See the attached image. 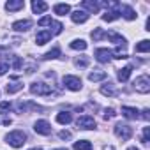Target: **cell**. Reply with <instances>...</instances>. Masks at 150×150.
Returning <instances> with one entry per match:
<instances>
[{
  "instance_id": "1",
  "label": "cell",
  "mask_w": 150,
  "mask_h": 150,
  "mask_svg": "<svg viewBox=\"0 0 150 150\" xmlns=\"http://www.w3.org/2000/svg\"><path fill=\"white\" fill-rule=\"evenodd\" d=\"M6 139H7V145H11L13 148H20L27 141V134L23 131H13L6 136Z\"/></svg>"
},
{
  "instance_id": "2",
  "label": "cell",
  "mask_w": 150,
  "mask_h": 150,
  "mask_svg": "<svg viewBox=\"0 0 150 150\" xmlns=\"http://www.w3.org/2000/svg\"><path fill=\"white\" fill-rule=\"evenodd\" d=\"M134 88H136V92H139V94H148V92H150V78L146 76V74L138 76L136 81H134Z\"/></svg>"
},
{
  "instance_id": "3",
  "label": "cell",
  "mask_w": 150,
  "mask_h": 150,
  "mask_svg": "<svg viewBox=\"0 0 150 150\" xmlns=\"http://www.w3.org/2000/svg\"><path fill=\"white\" fill-rule=\"evenodd\" d=\"M115 134L122 139V141H127L131 136H132V127L131 125H127V124H117L115 125Z\"/></svg>"
},
{
  "instance_id": "4",
  "label": "cell",
  "mask_w": 150,
  "mask_h": 150,
  "mask_svg": "<svg viewBox=\"0 0 150 150\" xmlns=\"http://www.w3.org/2000/svg\"><path fill=\"white\" fill-rule=\"evenodd\" d=\"M64 85L72 90V92H78L81 90V80L78 76H71V74H67V76H64Z\"/></svg>"
},
{
  "instance_id": "5",
  "label": "cell",
  "mask_w": 150,
  "mask_h": 150,
  "mask_svg": "<svg viewBox=\"0 0 150 150\" xmlns=\"http://www.w3.org/2000/svg\"><path fill=\"white\" fill-rule=\"evenodd\" d=\"M30 92L35 94V96H50L51 94V87L46 85V83H42V81H39V83L35 81V83L30 85Z\"/></svg>"
},
{
  "instance_id": "6",
  "label": "cell",
  "mask_w": 150,
  "mask_h": 150,
  "mask_svg": "<svg viewBox=\"0 0 150 150\" xmlns=\"http://www.w3.org/2000/svg\"><path fill=\"white\" fill-rule=\"evenodd\" d=\"M94 57H96V60H97V62L106 64V62H110V60L113 58V51H110L108 48H97V50H96V53H94Z\"/></svg>"
},
{
  "instance_id": "7",
  "label": "cell",
  "mask_w": 150,
  "mask_h": 150,
  "mask_svg": "<svg viewBox=\"0 0 150 150\" xmlns=\"http://www.w3.org/2000/svg\"><path fill=\"white\" fill-rule=\"evenodd\" d=\"M34 131H35L37 134L48 136V134L51 132V125H50V122H48V120H37V122L34 124Z\"/></svg>"
},
{
  "instance_id": "8",
  "label": "cell",
  "mask_w": 150,
  "mask_h": 150,
  "mask_svg": "<svg viewBox=\"0 0 150 150\" xmlns=\"http://www.w3.org/2000/svg\"><path fill=\"white\" fill-rule=\"evenodd\" d=\"M76 124H78L80 129H94V127H96V120H94V117H88V115L80 117Z\"/></svg>"
},
{
  "instance_id": "9",
  "label": "cell",
  "mask_w": 150,
  "mask_h": 150,
  "mask_svg": "<svg viewBox=\"0 0 150 150\" xmlns=\"http://www.w3.org/2000/svg\"><path fill=\"white\" fill-rule=\"evenodd\" d=\"M32 27V20H20L13 23V30L14 32H27Z\"/></svg>"
},
{
  "instance_id": "10",
  "label": "cell",
  "mask_w": 150,
  "mask_h": 150,
  "mask_svg": "<svg viewBox=\"0 0 150 150\" xmlns=\"http://www.w3.org/2000/svg\"><path fill=\"white\" fill-rule=\"evenodd\" d=\"M120 16H124L125 20H129V21H132V20H136V11L131 7V6H120Z\"/></svg>"
},
{
  "instance_id": "11",
  "label": "cell",
  "mask_w": 150,
  "mask_h": 150,
  "mask_svg": "<svg viewBox=\"0 0 150 150\" xmlns=\"http://www.w3.org/2000/svg\"><path fill=\"white\" fill-rule=\"evenodd\" d=\"M71 20L74 21V23H85L87 20H88V13L87 11H74L72 14H71Z\"/></svg>"
},
{
  "instance_id": "12",
  "label": "cell",
  "mask_w": 150,
  "mask_h": 150,
  "mask_svg": "<svg viewBox=\"0 0 150 150\" xmlns=\"http://www.w3.org/2000/svg\"><path fill=\"white\" fill-rule=\"evenodd\" d=\"M23 7H25V2H23V0H9V2L6 4V9H7L9 13L20 11V9H23Z\"/></svg>"
},
{
  "instance_id": "13",
  "label": "cell",
  "mask_w": 150,
  "mask_h": 150,
  "mask_svg": "<svg viewBox=\"0 0 150 150\" xmlns=\"http://www.w3.org/2000/svg\"><path fill=\"white\" fill-rule=\"evenodd\" d=\"M131 74H132V67H131V65H125V67L118 69V81L125 83V81L131 78Z\"/></svg>"
},
{
  "instance_id": "14",
  "label": "cell",
  "mask_w": 150,
  "mask_h": 150,
  "mask_svg": "<svg viewBox=\"0 0 150 150\" xmlns=\"http://www.w3.org/2000/svg\"><path fill=\"white\" fill-rule=\"evenodd\" d=\"M51 35H53V34H51L50 30H42V32H39V34L35 35V42H37L39 46H42V44H46V42L51 39Z\"/></svg>"
},
{
  "instance_id": "15",
  "label": "cell",
  "mask_w": 150,
  "mask_h": 150,
  "mask_svg": "<svg viewBox=\"0 0 150 150\" xmlns=\"http://www.w3.org/2000/svg\"><path fill=\"white\" fill-rule=\"evenodd\" d=\"M122 115H124L125 118H131V120L139 118V111H138L136 108H129V106H124V108H122Z\"/></svg>"
},
{
  "instance_id": "16",
  "label": "cell",
  "mask_w": 150,
  "mask_h": 150,
  "mask_svg": "<svg viewBox=\"0 0 150 150\" xmlns=\"http://www.w3.org/2000/svg\"><path fill=\"white\" fill-rule=\"evenodd\" d=\"M32 11L35 14H42L44 11H48V4L41 2V0H34V2H32Z\"/></svg>"
},
{
  "instance_id": "17",
  "label": "cell",
  "mask_w": 150,
  "mask_h": 150,
  "mask_svg": "<svg viewBox=\"0 0 150 150\" xmlns=\"http://www.w3.org/2000/svg\"><path fill=\"white\" fill-rule=\"evenodd\" d=\"M53 11H55V14H58V16H65V14L71 13V6H69V4H55Z\"/></svg>"
},
{
  "instance_id": "18",
  "label": "cell",
  "mask_w": 150,
  "mask_h": 150,
  "mask_svg": "<svg viewBox=\"0 0 150 150\" xmlns=\"http://www.w3.org/2000/svg\"><path fill=\"white\" fill-rule=\"evenodd\" d=\"M108 76V74L104 72V71H101V69H94L90 74H88V80L90 81H101V80H104Z\"/></svg>"
},
{
  "instance_id": "19",
  "label": "cell",
  "mask_w": 150,
  "mask_h": 150,
  "mask_svg": "<svg viewBox=\"0 0 150 150\" xmlns=\"http://www.w3.org/2000/svg\"><path fill=\"white\" fill-rule=\"evenodd\" d=\"M21 88H23V83H21V81H13V83H7L6 92H7V94H16V92H20Z\"/></svg>"
},
{
  "instance_id": "20",
  "label": "cell",
  "mask_w": 150,
  "mask_h": 150,
  "mask_svg": "<svg viewBox=\"0 0 150 150\" xmlns=\"http://www.w3.org/2000/svg\"><path fill=\"white\" fill-rule=\"evenodd\" d=\"M71 120H72V115H71V113H67V111H62V113H58V115H57V122H58V124H62V125L71 124Z\"/></svg>"
},
{
  "instance_id": "21",
  "label": "cell",
  "mask_w": 150,
  "mask_h": 150,
  "mask_svg": "<svg viewBox=\"0 0 150 150\" xmlns=\"http://www.w3.org/2000/svg\"><path fill=\"white\" fill-rule=\"evenodd\" d=\"M81 7L88 9L90 13H97L101 9V4L99 2H90V0H85V2H81Z\"/></svg>"
},
{
  "instance_id": "22",
  "label": "cell",
  "mask_w": 150,
  "mask_h": 150,
  "mask_svg": "<svg viewBox=\"0 0 150 150\" xmlns=\"http://www.w3.org/2000/svg\"><path fill=\"white\" fill-rule=\"evenodd\" d=\"M74 150H92V143L87 139H80L74 143Z\"/></svg>"
},
{
  "instance_id": "23",
  "label": "cell",
  "mask_w": 150,
  "mask_h": 150,
  "mask_svg": "<svg viewBox=\"0 0 150 150\" xmlns=\"http://www.w3.org/2000/svg\"><path fill=\"white\" fill-rule=\"evenodd\" d=\"M146 51H150V41L143 39L139 44H136V53H146Z\"/></svg>"
},
{
  "instance_id": "24",
  "label": "cell",
  "mask_w": 150,
  "mask_h": 150,
  "mask_svg": "<svg viewBox=\"0 0 150 150\" xmlns=\"http://www.w3.org/2000/svg\"><path fill=\"white\" fill-rule=\"evenodd\" d=\"M117 18H120V13L118 11H106V14H103V20L104 21H115Z\"/></svg>"
},
{
  "instance_id": "25",
  "label": "cell",
  "mask_w": 150,
  "mask_h": 150,
  "mask_svg": "<svg viewBox=\"0 0 150 150\" xmlns=\"http://www.w3.org/2000/svg\"><path fill=\"white\" fill-rule=\"evenodd\" d=\"M101 94H103V96H115L117 92H115V88H113L111 83H104V85L101 87Z\"/></svg>"
},
{
  "instance_id": "26",
  "label": "cell",
  "mask_w": 150,
  "mask_h": 150,
  "mask_svg": "<svg viewBox=\"0 0 150 150\" xmlns=\"http://www.w3.org/2000/svg\"><path fill=\"white\" fill-rule=\"evenodd\" d=\"M57 57H60V48H58V46H55L53 50H50L42 58H44V60H51V58H57Z\"/></svg>"
},
{
  "instance_id": "27",
  "label": "cell",
  "mask_w": 150,
  "mask_h": 150,
  "mask_svg": "<svg viewBox=\"0 0 150 150\" xmlns=\"http://www.w3.org/2000/svg\"><path fill=\"white\" fill-rule=\"evenodd\" d=\"M71 48H72V50H81V51H83V50H87V42H85L83 39H76V41L71 42Z\"/></svg>"
},
{
  "instance_id": "28",
  "label": "cell",
  "mask_w": 150,
  "mask_h": 150,
  "mask_svg": "<svg viewBox=\"0 0 150 150\" xmlns=\"http://www.w3.org/2000/svg\"><path fill=\"white\" fill-rule=\"evenodd\" d=\"M92 39H94V41H101V39H106V32H104L103 28H96V30L92 32Z\"/></svg>"
},
{
  "instance_id": "29",
  "label": "cell",
  "mask_w": 150,
  "mask_h": 150,
  "mask_svg": "<svg viewBox=\"0 0 150 150\" xmlns=\"http://www.w3.org/2000/svg\"><path fill=\"white\" fill-rule=\"evenodd\" d=\"M88 57H78L76 60H74V64H76V67H87L88 65Z\"/></svg>"
},
{
  "instance_id": "30",
  "label": "cell",
  "mask_w": 150,
  "mask_h": 150,
  "mask_svg": "<svg viewBox=\"0 0 150 150\" xmlns=\"http://www.w3.org/2000/svg\"><path fill=\"white\" fill-rule=\"evenodd\" d=\"M50 27H53V32L51 34H60L62 32V28H64V25L62 23H58V21H51V25Z\"/></svg>"
},
{
  "instance_id": "31",
  "label": "cell",
  "mask_w": 150,
  "mask_h": 150,
  "mask_svg": "<svg viewBox=\"0 0 150 150\" xmlns=\"http://www.w3.org/2000/svg\"><path fill=\"white\" fill-rule=\"evenodd\" d=\"M148 138H150V127H145V129H143V138H141V143H143V145H148Z\"/></svg>"
},
{
  "instance_id": "32",
  "label": "cell",
  "mask_w": 150,
  "mask_h": 150,
  "mask_svg": "<svg viewBox=\"0 0 150 150\" xmlns=\"http://www.w3.org/2000/svg\"><path fill=\"white\" fill-rule=\"evenodd\" d=\"M113 117H117L115 110H113V108H106V110H104V118L110 120V118H113Z\"/></svg>"
},
{
  "instance_id": "33",
  "label": "cell",
  "mask_w": 150,
  "mask_h": 150,
  "mask_svg": "<svg viewBox=\"0 0 150 150\" xmlns=\"http://www.w3.org/2000/svg\"><path fill=\"white\" fill-rule=\"evenodd\" d=\"M51 21H53L51 16H44V18L39 20V25H41V27H44V25H51Z\"/></svg>"
},
{
  "instance_id": "34",
  "label": "cell",
  "mask_w": 150,
  "mask_h": 150,
  "mask_svg": "<svg viewBox=\"0 0 150 150\" xmlns=\"http://www.w3.org/2000/svg\"><path fill=\"white\" fill-rule=\"evenodd\" d=\"M7 71H9V64L7 62H2V64H0V76H4Z\"/></svg>"
},
{
  "instance_id": "35",
  "label": "cell",
  "mask_w": 150,
  "mask_h": 150,
  "mask_svg": "<svg viewBox=\"0 0 150 150\" xmlns=\"http://www.w3.org/2000/svg\"><path fill=\"white\" fill-rule=\"evenodd\" d=\"M58 138L60 139H71V132L69 131H60L58 132Z\"/></svg>"
},
{
  "instance_id": "36",
  "label": "cell",
  "mask_w": 150,
  "mask_h": 150,
  "mask_svg": "<svg viewBox=\"0 0 150 150\" xmlns=\"http://www.w3.org/2000/svg\"><path fill=\"white\" fill-rule=\"evenodd\" d=\"M6 110H11V103H0V111H6Z\"/></svg>"
},
{
  "instance_id": "37",
  "label": "cell",
  "mask_w": 150,
  "mask_h": 150,
  "mask_svg": "<svg viewBox=\"0 0 150 150\" xmlns=\"http://www.w3.org/2000/svg\"><path fill=\"white\" fill-rule=\"evenodd\" d=\"M148 113H150V111H148V108H146V110H143V115H141V117H143L145 120H148V118H150V115H148Z\"/></svg>"
},
{
  "instance_id": "38",
  "label": "cell",
  "mask_w": 150,
  "mask_h": 150,
  "mask_svg": "<svg viewBox=\"0 0 150 150\" xmlns=\"http://www.w3.org/2000/svg\"><path fill=\"white\" fill-rule=\"evenodd\" d=\"M7 53H9L7 48H2V46H0V57H2V55H7Z\"/></svg>"
},
{
  "instance_id": "39",
  "label": "cell",
  "mask_w": 150,
  "mask_h": 150,
  "mask_svg": "<svg viewBox=\"0 0 150 150\" xmlns=\"http://www.w3.org/2000/svg\"><path fill=\"white\" fill-rule=\"evenodd\" d=\"M104 150H115V146H111V145H108V146H104Z\"/></svg>"
},
{
  "instance_id": "40",
  "label": "cell",
  "mask_w": 150,
  "mask_h": 150,
  "mask_svg": "<svg viewBox=\"0 0 150 150\" xmlns=\"http://www.w3.org/2000/svg\"><path fill=\"white\" fill-rule=\"evenodd\" d=\"M127 150H139V148H136V146H129Z\"/></svg>"
},
{
  "instance_id": "41",
  "label": "cell",
  "mask_w": 150,
  "mask_h": 150,
  "mask_svg": "<svg viewBox=\"0 0 150 150\" xmlns=\"http://www.w3.org/2000/svg\"><path fill=\"white\" fill-rule=\"evenodd\" d=\"M30 150H42L41 146H35V148H30Z\"/></svg>"
},
{
  "instance_id": "42",
  "label": "cell",
  "mask_w": 150,
  "mask_h": 150,
  "mask_svg": "<svg viewBox=\"0 0 150 150\" xmlns=\"http://www.w3.org/2000/svg\"><path fill=\"white\" fill-rule=\"evenodd\" d=\"M55 150H67V148H55Z\"/></svg>"
}]
</instances>
